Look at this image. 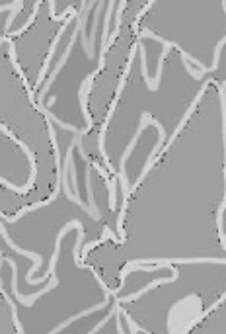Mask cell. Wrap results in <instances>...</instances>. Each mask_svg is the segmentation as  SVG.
I'll list each match as a JSON object with an SVG mask.
<instances>
[{"label": "cell", "instance_id": "obj_1", "mask_svg": "<svg viewBox=\"0 0 226 334\" xmlns=\"http://www.w3.org/2000/svg\"><path fill=\"white\" fill-rule=\"evenodd\" d=\"M80 35V28L76 26L75 33H73V37H71V41H69V45H67V49H65V53L61 55V59H59V63H57V67L51 71V75H49V81L43 84V88H41V92H39V104H43V98H45V94H47V90L51 88V84L55 83V79H57V75L61 73V69L65 67V63L69 61V57H71V53H73V45H75L76 37Z\"/></svg>", "mask_w": 226, "mask_h": 334}]
</instances>
